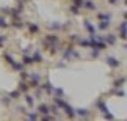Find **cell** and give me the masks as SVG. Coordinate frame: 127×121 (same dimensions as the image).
<instances>
[{
  "instance_id": "12",
  "label": "cell",
  "mask_w": 127,
  "mask_h": 121,
  "mask_svg": "<svg viewBox=\"0 0 127 121\" xmlns=\"http://www.w3.org/2000/svg\"><path fill=\"white\" fill-rule=\"evenodd\" d=\"M30 30H33V32H36V30H38V27H36V25H30Z\"/></svg>"
},
{
  "instance_id": "9",
  "label": "cell",
  "mask_w": 127,
  "mask_h": 121,
  "mask_svg": "<svg viewBox=\"0 0 127 121\" xmlns=\"http://www.w3.org/2000/svg\"><path fill=\"white\" fill-rule=\"evenodd\" d=\"M86 28H88V30H90V32H94V27L91 25V24H86Z\"/></svg>"
},
{
  "instance_id": "10",
  "label": "cell",
  "mask_w": 127,
  "mask_h": 121,
  "mask_svg": "<svg viewBox=\"0 0 127 121\" xmlns=\"http://www.w3.org/2000/svg\"><path fill=\"white\" fill-rule=\"evenodd\" d=\"M121 83H124V79H121V80H118L116 83H115V87H121Z\"/></svg>"
},
{
  "instance_id": "3",
  "label": "cell",
  "mask_w": 127,
  "mask_h": 121,
  "mask_svg": "<svg viewBox=\"0 0 127 121\" xmlns=\"http://www.w3.org/2000/svg\"><path fill=\"white\" fill-rule=\"evenodd\" d=\"M121 38H122V39L126 38V22H122V24H121Z\"/></svg>"
},
{
  "instance_id": "2",
  "label": "cell",
  "mask_w": 127,
  "mask_h": 121,
  "mask_svg": "<svg viewBox=\"0 0 127 121\" xmlns=\"http://www.w3.org/2000/svg\"><path fill=\"white\" fill-rule=\"evenodd\" d=\"M38 110H39V113H42V115H46V113L50 112V110H49V107H47V105H44V104L39 105V107H38Z\"/></svg>"
},
{
  "instance_id": "13",
  "label": "cell",
  "mask_w": 127,
  "mask_h": 121,
  "mask_svg": "<svg viewBox=\"0 0 127 121\" xmlns=\"http://www.w3.org/2000/svg\"><path fill=\"white\" fill-rule=\"evenodd\" d=\"M0 27H6V24H5V21H3V19H0Z\"/></svg>"
},
{
  "instance_id": "11",
  "label": "cell",
  "mask_w": 127,
  "mask_h": 121,
  "mask_svg": "<svg viewBox=\"0 0 127 121\" xmlns=\"http://www.w3.org/2000/svg\"><path fill=\"white\" fill-rule=\"evenodd\" d=\"M28 118H30V120H36L38 116H36V115H35V113H30V115H28Z\"/></svg>"
},
{
  "instance_id": "1",
  "label": "cell",
  "mask_w": 127,
  "mask_h": 121,
  "mask_svg": "<svg viewBox=\"0 0 127 121\" xmlns=\"http://www.w3.org/2000/svg\"><path fill=\"white\" fill-rule=\"evenodd\" d=\"M107 63L110 64V66H113V68H115V66H119V61H118L116 58H113V57H108V58H107Z\"/></svg>"
},
{
  "instance_id": "15",
  "label": "cell",
  "mask_w": 127,
  "mask_h": 121,
  "mask_svg": "<svg viewBox=\"0 0 127 121\" xmlns=\"http://www.w3.org/2000/svg\"><path fill=\"white\" fill-rule=\"evenodd\" d=\"M71 10H72V13H79V10H77V6H72Z\"/></svg>"
},
{
  "instance_id": "6",
  "label": "cell",
  "mask_w": 127,
  "mask_h": 121,
  "mask_svg": "<svg viewBox=\"0 0 127 121\" xmlns=\"http://www.w3.org/2000/svg\"><path fill=\"white\" fill-rule=\"evenodd\" d=\"M19 95H21V91H19V90H17V91H13V93H11V98H14V99H16V98H17V96H19Z\"/></svg>"
},
{
  "instance_id": "8",
  "label": "cell",
  "mask_w": 127,
  "mask_h": 121,
  "mask_svg": "<svg viewBox=\"0 0 127 121\" xmlns=\"http://www.w3.org/2000/svg\"><path fill=\"white\" fill-rule=\"evenodd\" d=\"M86 6H88L90 10H96V5H93L91 2H86Z\"/></svg>"
},
{
  "instance_id": "7",
  "label": "cell",
  "mask_w": 127,
  "mask_h": 121,
  "mask_svg": "<svg viewBox=\"0 0 127 121\" xmlns=\"http://www.w3.org/2000/svg\"><path fill=\"white\" fill-rule=\"evenodd\" d=\"M108 25H110V22H108V21H107V22H102V24H101V28L104 30V28H107Z\"/></svg>"
},
{
  "instance_id": "14",
  "label": "cell",
  "mask_w": 127,
  "mask_h": 121,
  "mask_svg": "<svg viewBox=\"0 0 127 121\" xmlns=\"http://www.w3.org/2000/svg\"><path fill=\"white\" fill-rule=\"evenodd\" d=\"M21 85H22L21 90H22V91H25V90H27V85H25V83H21Z\"/></svg>"
},
{
  "instance_id": "5",
  "label": "cell",
  "mask_w": 127,
  "mask_h": 121,
  "mask_svg": "<svg viewBox=\"0 0 127 121\" xmlns=\"http://www.w3.org/2000/svg\"><path fill=\"white\" fill-rule=\"evenodd\" d=\"M77 113H79V115H88V112H86V110H85V109H77Z\"/></svg>"
},
{
  "instance_id": "4",
  "label": "cell",
  "mask_w": 127,
  "mask_h": 121,
  "mask_svg": "<svg viewBox=\"0 0 127 121\" xmlns=\"http://www.w3.org/2000/svg\"><path fill=\"white\" fill-rule=\"evenodd\" d=\"M25 101H27V104L30 105V107L35 104V99H33V96H25Z\"/></svg>"
}]
</instances>
